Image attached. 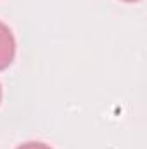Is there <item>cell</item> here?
Segmentation results:
<instances>
[{
	"label": "cell",
	"mask_w": 147,
	"mask_h": 149,
	"mask_svg": "<svg viewBox=\"0 0 147 149\" xmlns=\"http://www.w3.org/2000/svg\"><path fill=\"white\" fill-rule=\"evenodd\" d=\"M16 56V38L10 28L0 21V71L7 70Z\"/></svg>",
	"instance_id": "6da1fadb"
},
{
	"label": "cell",
	"mask_w": 147,
	"mask_h": 149,
	"mask_svg": "<svg viewBox=\"0 0 147 149\" xmlns=\"http://www.w3.org/2000/svg\"><path fill=\"white\" fill-rule=\"evenodd\" d=\"M16 149H52V148L47 146L45 142H40V141H30V142H24V144L17 146Z\"/></svg>",
	"instance_id": "7a4b0ae2"
},
{
	"label": "cell",
	"mask_w": 147,
	"mask_h": 149,
	"mask_svg": "<svg viewBox=\"0 0 147 149\" xmlns=\"http://www.w3.org/2000/svg\"><path fill=\"white\" fill-rule=\"evenodd\" d=\"M123 2H139V0H123Z\"/></svg>",
	"instance_id": "3957f363"
},
{
	"label": "cell",
	"mask_w": 147,
	"mask_h": 149,
	"mask_svg": "<svg viewBox=\"0 0 147 149\" xmlns=\"http://www.w3.org/2000/svg\"><path fill=\"white\" fill-rule=\"evenodd\" d=\"M0 101H2V85H0Z\"/></svg>",
	"instance_id": "277c9868"
}]
</instances>
